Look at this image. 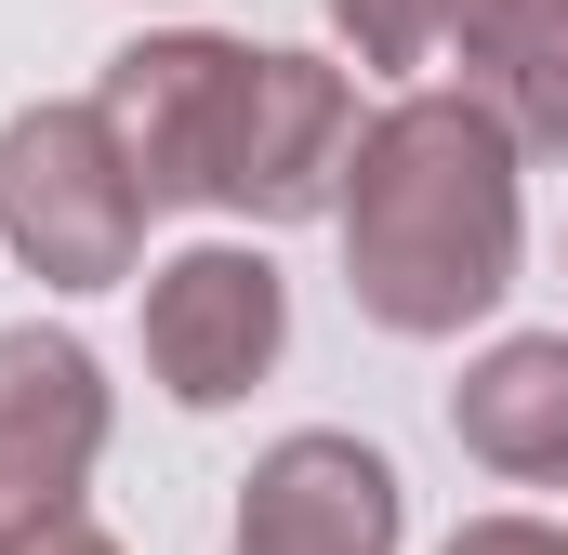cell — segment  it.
<instances>
[{
    "label": "cell",
    "instance_id": "277c9868",
    "mask_svg": "<svg viewBox=\"0 0 568 555\" xmlns=\"http://www.w3.org/2000/svg\"><path fill=\"white\" fill-rule=\"evenodd\" d=\"M291 344V278L252 239H185L172 265H145V371L172 411H239Z\"/></svg>",
    "mask_w": 568,
    "mask_h": 555
},
{
    "label": "cell",
    "instance_id": "5b68a950",
    "mask_svg": "<svg viewBox=\"0 0 568 555\" xmlns=\"http://www.w3.org/2000/svg\"><path fill=\"white\" fill-rule=\"evenodd\" d=\"M106 357L80 344V331H0V555H27L40 529H67L80 516V490H93V463H106Z\"/></svg>",
    "mask_w": 568,
    "mask_h": 555
},
{
    "label": "cell",
    "instance_id": "7a4b0ae2",
    "mask_svg": "<svg viewBox=\"0 0 568 555\" xmlns=\"http://www.w3.org/2000/svg\"><path fill=\"white\" fill-rule=\"evenodd\" d=\"M516 133L463 93V80H410L397 107H371V133L344 159V291L371 331L397 344H449L476 317H503V291L529 265V199H516Z\"/></svg>",
    "mask_w": 568,
    "mask_h": 555
},
{
    "label": "cell",
    "instance_id": "9c48e42d",
    "mask_svg": "<svg viewBox=\"0 0 568 555\" xmlns=\"http://www.w3.org/2000/svg\"><path fill=\"white\" fill-rule=\"evenodd\" d=\"M317 13L357 67H436L449 53V0H317Z\"/></svg>",
    "mask_w": 568,
    "mask_h": 555
},
{
    "label": "cell",
    "instance_id": "8fae6325",
    "mask_svg": "<svg viewBox=\"0 0 568 555\" xmlns=\"http://www.w3.org/2000/svg\"><path fill=\"white\" fill-rule=\"evenodd\" d=\"M542 13H556V0H449V53L476 67L489 40H516V27H542Z\"/></svg>",
    "mask_w": 568,
    "mask_h": 555
},
{
    "label": "cell",
    "instance_id": "3957f363",
    "mask_svg": "<svg viewBox=\"0 0 568 555\" xmlns=\"http://www.w3.org/2000/svg\"><path fill=\"white\" fill-rule=\"evenodd\" d=\"M0 252L40 291H120L145 265V185L120 133L93 120V93L0 120Z\"/></svg>",
    "mask_w": 568,
    "mask_h": 555
},
{
    "label": "cell",
    "instance_id": "30bf717a",
    "mask_svg": "<svg viewBox=\"0 0 568 555\" xmlns=\"http://www.w3.org/2000/svg\"><path fill=\"white\" fill-rule=\"evenodd\" d=\"M436 555H568V529L556 516H463Z\"/></svg>",
    "mask_w": 568,
    "mask_h": 555
},
{
    "label": "cell",
    "instance_id": "6da1fadb",
    "mask_svg": "<svg viewBox=\"0 0 568 555\" xmlns=\"http://www.w3.org/2000/svg\"><path fill=\"white\" fill-rule=\"evenodd\" d=\"M93 120L120 133L145 212H225V225H317L344 212L357 159V80L291 40H225V27H145L106 53Z\"/></svg>",
    "mask_w": 568,
    "mask_h": 555
},
{
    "label": "cell",
    "instance_id": "ba28073f",
    "mask_svg": "<svg viewBox=\"0 0 568 555\" xmlns=\"http://www.w3.org/2000/svg\"><path fill=\"white\" fill-rule=\"evenodd\" d=\"M463 93L516 133V159H568V0L542 27H516V40H489L476 67H463Z\"/></svg>",
    "mask_w": 568,
    "mask_h": 555
},
{
    "label": "cell",
    "instance_id": "52a82bcc",
    "mask_svg": "<svg viewBox=\"0 0 568 555\" xmlns=\"http://www.w3.org/2000/svg\"><path fill=\"white\" fill-rule=\"evenodd\" d=\"M449 436L503 490H568V331H503L489 357H463Z\"/></svg>",
    "mask_w": 568,
    "mask_h": 555
},
{
    "label": "cell",
    "instance_id": "7c38bea8",
    "mask_svg": "<svg viewBox=\"0 0 568 555\" xmlns=\"http://www.w3.org/2000/svg\"><path fill=\"white\" fill-rule=\"evenodd\" d=\"M27 555H120V543H106L93 516H67V529H40V543H27Z\"/></svg>",
    "mask_w": 568,
    "mask_h": 555
},
{
    "label": "cell",
    "instance_id": "8992f818",
    "mask_svg": "<svg viewBox=\"0 0 568 555\" xmlns=\"http://www.w3.org/2000/svg\"><path fill=\"white\" fill-rule=\"evenodd\" d=\"M410 543V490L371 436L304 423L278 450H252L239 476V555H397Z\"/></svg>",
    "mask_w": 568,
    "mask_h": 555
}]
</instances>
